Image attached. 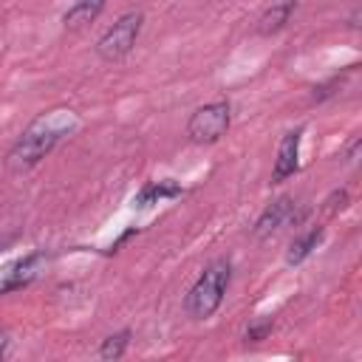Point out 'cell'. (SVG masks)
Segmentation results:
<instances>
[{
  "label": "cell",
  "mask_w": 362,
  "mask_h": 362,
  "mask_svg": "<svg viewBox=\"0 0 362 362\" xmlns=\"http://www.w3.org/2000/svg\"><path fill=\"white\" fill-rule=\"evenodd\" d=\"M74 127H76V116H74L71 110H51L48 116H40V119L17 139V144L11 147V153H8V167H11L14 173L34 167V164H37L45 153H51L54 144H57L62 136H68Z\"/></svg>",
  "instance_id": "cell-1"
},
{
  "label": "cell",
  "mask_w": 362,
  "mask_h": 362,
  "mask_svg": "<svg viewBox=\"0 0 362 362\" xmlns=\"http://www.w3.org/2000/svg\"><path fill=\"white\" fill-rule=\"evenodd\" d=\"M348 206V192L345 189H337V192H331L328 195V201H325V212H339V209H345Z\"/></svg>",
  "instance_id": "cell-13"
},
{
  "label": "cell",
  "mask_w": 362,
  "mask_h": 362,
  "mask_svg": "<svg viewBox=\"0 0 362 362\" xmlns=\"http://www.w3.org/2000/svg\"><path fill=\"white\" fill-rule=\"evenodd\" d=\"M175 195H181V187L175 181H153L133 198V204L136 206H150V204H158L161 198H175Z\"/></svg>",
  "instance_id": "cell-10"
},
{
  "label": "cell",
  "mask_w": 362,
  "mask_h": 362,
  "mask_svg": "<svg viewBox=\"0 0 362 362\" xmlns=\"http://www.w3.org/2000/svg\"><path fill=\"white\" fill-rule=\"evenodd\" d=\"M141 23H144V14L141 11H127L122 14L99 40H96V54L107 62L113 59H122L139 40V31H141Z\"/></svg>",
  "instance_id": "cell-3"
},
{
  "label": "cell",
  "mask_w": 362,
  "mask_h": 362,
  "mask_svg": "<svg viewBox=\"0 0 362 362\" xmlns=\"http://www.w3.org/2000/svg\"><path fill=\"white\" fill-rule=\"evenodd\" d=\"M300 127L297 130H288L280 141V150H277V161H274V173L272 178L274 181H286L288 175L297 173V153H300Z\"/></svg>",
  "instance_id": "cell-5"
},
{
  "label": "cell",
  "mask_w": 362,
  "mask_h": 362,
  "mask_svg": "<svg viewBox=\"0 0 362 362\" xmlns=\"http://www.w3.org/2000/svg\"><path fill=\"white\" fill-rule=\"evenodd\" d=\"M322 240V229L317 226V229H311V232H305L303 238H297V240H291V246H288V255H286V263L288 266H297V263H303L314 249H317V243Z\"/></svg>",
  "instance_id": "cell-11"
},
{
  "label": "cell",
  "mask_w": 362,
  "mask_h": 362,
  "mask_svg": "<svg viewBox=\"0 0 362 362\" xmlns=\"http://www.w3.org/2000/svg\"><path fill=\"white\" fill-rule=\"evenodd\" d=\"M37 263H40V255H31V257H25V260H17L14 266H8V269L3 272V280H0V291L25 286V283L34 277V266H37Z\"/></svg>",
  "instance_id": "cell-9"
},
{
  "label": "cell",
  "mask_w": 362,
  "mask_h": 362,
  "mask_svg": "<svg viewBox=\"0 0 362 362\" xmlns=\"http://www.w3.org/2000/svg\"><path fill=\"white\" fill-rule=\"evenodd\" d=\"M359 147H362V141H359V139H351V144H348V150H345V161H348V164H354V161H356Z\"/></svg>",
  "instance_id": "cell-15"
},
{
  "label": "cell",
  "mask_w": 362,
  "mask_h": 362,
  "mask_svg": "<svg viewBox=\"0 0 362 362\" xmlns=\"http://www.w3.org/2000/svg\"><path fill=\"white\" fill-rule=\"evenodd\" d=\"M272 331V322L266 320V322H260V325H252L249 331H246V339H252V342H257V339H263L266 334Z\"/></svg>",
  "instance_id": "cell-14"
},
{
  "label": "cell",
  "mask_w": 362,
  "mask_h": 362,
  "mask_svg": "<svg viewBox=\"0 0 362 362\" xmlns=\"http://www.w3.org/2000/svg\"><path fill=\"white\" fill-rule=\"evenodd\" d=\"M294 0H280V3H274L272 8H266L263 14H260V20H257V34H263V37H269V34H274V31H280L288 20H291V14H294Z\"/></svg>",
  "instance_id": "cell-7"
},
{
  "label": "cell",
  "mask_w": 362,
  "mask_h": 362,
  "mask_svg": "<svg viewBox=\"0 0 362 362\" xmlns=\"http://www.w3.org/2000/svg\"><path fill=\"white\" fill-rule=\"evenodd\" d=\"M291 206H294V201L288 198V195H283V198H277L274 204H269L266 209H263V215L257 218V223H255V235H269V232H274L277 226H283V221L291 215Z\"/></svg>",
  "instance_id": "cell-6"
},
{
  "label": "cell",
  "mask_w": 362,
  "mask_h": 362,
  "mask_svg": "<svg viewBox=\"0 0 362 362\" xmlns=\"http://www.w3.org/2000/svg\"><path fill=\"white\" fill-rule=\"evenodd\" d=\"M232 122V110H229V102H209L204 107H198L189 122H187V136L195 141V144H212L218 141L226 127Z\"/></svg>",
  "instance_id": "cell-4"
},
{
  "label": "cell",
  "mask_w": 362,
  "mask_h": 362,
  "mask_svg": "<svg viewBox=\"0 0 362 362\" xmlns=\"http://www.w3.org/2000/svg\"><path fill=\"white\" fill-rule=\"evenodd\" d=\"M127 342H130V334H127V331H119V334H113V337H107V339L102 342L99 356H102V359H119V356L124 354Z\"/></svg>",
  "instance_id": "cell-12"
},
{
  "label": "cell",
  "mask_w": 362,
  "mask_h": 362,
  "mask_svg": "<svg viewBox=\"0 0 362 362\" xmlns=\"http://www.w3.org/2000/svg\"><path fill=\"white\" fill-rule=\"evenodd\" d=\"M229 280H232V266H229V260H215V263H209V266L201 272V277L195 280V286L189 288V294H187V311H189V317H195V320L212 317V314L218 311V305H221L226 288H229Z\"/></svg>",
  "instance_id": "cell-2"
},
{
  "label": "cell",
  "mask_w": 362,
  "mask_h": 362,
  "mask_svg": "<svg viewBox=\"0 0 362 362\" xmlns=\"http://www.w3.org/2000/svg\"><path fill=\"white\" fill-rule=\"evenodd\" d=\"M102 8H105V0H76V3L65 11L62 23H65V28H82V25L93 23Z\"/></svg>",
  "instance_id": "cell-8"
},
{
  "label": "cell",
  "mask_w": 362,
  "mask_h": 362,
  "mask_svg": "<svg viewBox=\"0 0 362 362\" xmlns=\"http://www.w3.org/2000/svg\"><path fill=\"white\" fill-rule=\"evenodd\" d=\"M6 348H8V337H6V331H0V359L6 356Z\"/></svg>",
  "instance_id": "cell-16"
}]
</instances>
